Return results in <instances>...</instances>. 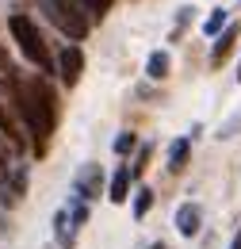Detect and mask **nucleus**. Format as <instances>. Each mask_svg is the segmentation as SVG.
<instances>
[{
    "mask_svg": "<svg viewBox=\"0 0 241 249\" xmlns=\"http://www.w3.org/2000/svg\"><path fill=\"white\" fill-rule=\"evenodd\" d=\"M73 192H77V199H96L100 192H103V169L100 165H81L77 169V177H73Z\"/></svg>",
    "mask_w": 241,
    "mask_h": 249,
    "instance_id": "obj_4",
    "label": "nucleus"
},
{
    "mask_svg": "<svg viewBox=\"0 0 241 249\" xmlns=\"http://www.w3.org/2000/svg\"><path fill=\"white\" fill-rule=\"evenodd\" d=\"M150 146H142V150H138V161H134V165H130V177H134V180H138V177H142V173H146V165H150Z\"/></svg>",
    "mask_w": 241,
    "mask_h": 249,
    "instance_id": "obj_19",
    "label": "nucleus"
},
{
    "mask_svg": "<svg viewBox=\"0 0 241 249\" xmlns=\"http://www.w3.org/2000/svg\"><path fill=\"white\" fill-rule=\"evenodd\" d=\"M230 249H241V226H238V234H234V242H230Z\"/></svg>",
    "mask_w": 241,
    "mask_h": 249,
    "instance_id": "obj_20",
    "label": "nucleus"
},
{
    "mask_svg": "<svg viewBox=\"0 0 241 249\" xmlns=\"http://www.w3.org/2000/svg\"><path fill=\"white\" fill-rule=\"evenodd\" d=\"M8 31L12 38L19 42V50H23V58H27L34 69H38V77L42 73H54V58H50V50H46V42H42V35L38 27L31 23L23 12H16V16H8Z\"/></svg>",
    "mask_w": 241,
    "mask_h": 249,
    "instance_id": "obj_2",
    "label": "nucleus"
},
{
    "mask_svg": "<svg viewBox=\"0 0 241 249\" xmlns=\"http://www.w3.org/2000/svg\"><path fill=\"white\" fill-rule=\"evenodd\" d=\"M199 222H203V211H199L195 203H180V207H176V230H180L184 238L199 234Z\"/></svg>",
    "mask_w": 241,
    "mask_h": 249,
    "instance_id": "obj_8",
    "label": "nucleus"
},
{
    "mask_svg": "<svg viewBox=\"0 0 241 249\" xmlns=\"http://www.w3.org/2000/svg\"><path fill=\"white\" fill-rule=\"evenodd\" d=\"M58 69H61V81L73 89L77 81H81V73H85V54H81V46H65L58 58Z\"/></svg>",
    "mask_w": 241,
    "mask_h": 249,
    "instance_id": "obj_6",
    "label": "nucleus"
},
{
    "mask_svg": "<svg viewBox=\"0 0 241 249\" xmlns=\"http://www.w3.org/2000/svg\"><path fill=\"white\" fill-rule=\"evenodd\" d=\"M150 249H169V246H165V242H153V246Z\"/></svg>",
    "mask_w": 241,
    "mask_h": 249,
    "instance_id": "obj_21",
    "label": "nucleus"
},
{
    "mask_svg": "<svg viewBox=\"0 0 241 249\" xmlns=\"http://www.w3.org/2000/svg\"><path fill=\"white\" fill-rule=\"evenodd\" d=\"M12 96H16V111L19 119L27 123V130L34 134V150L46 154V142L58 126V100L50 92V85L34 73V77H16L12 85Z\"/></svg>",
    "mask_w": 241,
    "mask_h": 249,
    "instance_id": "obj_1",
    "label": "nucleus"
},
{
    "mask_svg": "<svg viewBox=\"0 0 241 249\" xmlns=\"http://www.w3.org/2000/svg\"><path fill=\"white\" fill-rule=\"evenodd\" d=\"M54 234H58V246L61 249L77 246V226H73V218H69V207H61L58 215H54Z\"/></svg>",
    "mask_w": 241,
    "mask_h": 249,
    "instance_id": "obj_10",
    "label": "nucleus"
},
{
    "mask_svg": "<svg viewBox=\"0 0 241 249\" xmlns=\"http://www.w3.org/2000/svg\"><path fill=\"white\" fill-rule=\"evenodd\" d=\"M0 85H16V65H12V54L4 42H0Z\"/></svg>",
    "mask_w": 241,
    "mask_h": 249,
    "instance_id": "obj_15",
    "label": "nucleus"
},
{
    "mask_svg": "<svg viewBox=\"0 0 241 249\" xmlns=\"http://www.w3.org/2000/svg\"><path fill=\"white\" fill-rule=\"evenodd\" d=\"M0 134H4V142H8L12 150H23V134H19V126L12 119V111L4 107V96H0Z\"/></svg>",
    "mask_w": 241,
    "mask_h": 249,
    "instance_id": "obj_11",
    "label": "nucleus"
},
{
    "mask_svg": "<svg viewBox=\"0 0 241 249\" xmlns=\"http://www.w3.org/2000/svg\"><path fill=\"white\" fill-rule=\"evenodd\" d=\"M150 207H153V192L150 188H138V192H134V218H146Z\"/></svg>",
    "mask_w": 241,
    "mask_h": 249,
    "instance_id": "obj_17",
    "label": "nucleus"
},
{
    "mask_svg": "<svg viewBox=\"0 0 241 249\" xmlns=\"http://www.w3.org/2000/svg\"><path fill=\"white\" fill-rule=\"evenodd\" d=\"M238 81H241V65H238Z\"/></svg>",
    "mask_w": 241,
    "mask_h": 249,
    "instance_id": "obj_22",
    "label": "nucleus"
},
{
    "mask_svg": "<svg viewBox=\"0 0 241 249\" xmlns=\"http://www.w3.org/2000/svg\"><path fill=\"white\" fill-rule=\"evenodd\" d=\"M23 192H27V165H16V169L8 173V180L0 184V203H4V207H16V203L23 199Z\"/></svg>",
    "mask_w": 241,
    "mask_h": 249,
    "instance_id": "obj_5",
    "label": "nucleus"
},
{
    "mask_svg": "<svg viewBox=\"0 0 241 249\" xmlns=\"http://www.w3.org/2000/svg\"><path fill=\"white\" fill-rule=\"evenodd\" d=\"M134 146H138V138H134L130 130H122L119 138H115V154H119V157H126L130 150H134Z\"/></svg>",
    "mask_w": 241,
    "mask_h": 249,
    "instance_id": "obj_18",
    "label": "nucleus"
},
{
    "mask_svg": "<svg viewBox=\"0 0 241 249\" xmlns=\"http://www.w3.org/2000/svg\"><path fill=\"white\" fill-rule=\"evenodd\" d=\"M188 157H191V138H176L169 146V173H184Z\"/></svg>",
    "mask_w": 241,
    "mask_h": 249,
    "instance_id": "obj_12",
    "label": "nucleus"
},
{
    "mask_svg": "<svg viewBox=\"0 0 241 249\" xmlns=\"http://www.w3.org/2000/svg\"><path fill=\"white\" fill-rule=\"evenodd\" d=\"M169 69H172V58H169L165 50H153L150 62H146V77H150V81H165Z\"/></svg>",
    "mask_w": 241,
    "mask_h": 249,
    "instance_id": "obj_13",
    "label": "nucleus"
},
{
    "mask_svg": "<svg viewBox=\"0 0 241 249\" xmlns=\"http://www.w3.org/2000/svg\"><path fill=\"white\" fill-rule=\"evenodd\" d=\"M130 180H134L130 177V165H119L115 177H111V188H107V199L111 203H126L130 199Z\"/></svg>",
    "mask_w": 241,
    "mask_h": 249,
    "instance_id": "obj_9",
    "label": "nucleus"
},
{
    "mask_svg": "<svg viewBox=\"0 0 241 249\" xmlns=\"http://www.w3.org/2000/svg\"><path fill=\"white\" fill-rule=\"evenodd\" d=\"M230 27V12L226 8H214L211 16H207V23H203V35H211V38H218V35Z\"/></svg>",
    "mask_w": 241,
    "mask_h": 249,
    "instance_id": "obj_14",
    "label": "nucleus"
},
{
    "mask_svg": "<svg viewBox=\"0 0 241 249\" xmlns=\"http://www.w3.org/2000/svg\"><path fill=\"white\" fill-rule=\"evenodd\" d=\"M38 8L46 12V19L69 38H85L92 31V19L77 8V0H38Z\"/></svg>",
    "mask_w": 241,
    "mask_h": 249,
    "instance_id": "obj_3",
    "label": "nucleus"
},
{
    "mask_svg": "<svg viewBox=\"0 0 241 249\" xmlns=\"http://www.w3.org/2000/svg\"><path fill=\"white\" fill-rule=\"evenodd\" d=\"M238 35H241V27H238V23H230L226 31H222L218 38H214V46H211V65H222L226 58H230V50H234Z\"/></svg>",
    "mask_w": 241,
    "mask_h": 249,
    "instance_id": "obj_7",
    "label": "nucleus"
},
{
    "mask_svg": "<svg viewBox=\"0 0 241 249\" xmlns=\"http://www.w3.org/2000/svg\"><path fill=\"white\" fill-rule=\"evenodd\" d=\"M77 8H81L88 19H100V16L111 8V0H77Z\"/></svg>",
    "mask_w": 241,
    "mask_h": 249,
    "instance_id": "obj_16",
    "label": "nucleus"
}]
</instances>
